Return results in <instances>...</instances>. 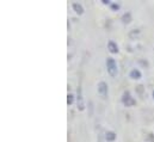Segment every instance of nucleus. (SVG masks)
<instances>
[{"label":"nucleus","mask_w":154,"mask_h":142,"mask_svg":"<svg viewBox=\"0 0 154 142\" xmlns=\"http://www.w3.org/2000/svg\"><path fill=\"white\" fill-rule=\"evenodd\" d=\"M131 22V13L130 12H127L122 16V23L123 24H129Z\"/></svg>","instance_id":"6e6552de"},{"label":"nucleus","mask_w":154,"mask_h":142,"mask_svg":"<svg viewBox=\"0 0 154 142\" xmlns=\"http://www.w3.org/2000/svg\"><path fill=\"white\" fill-rule=\"evenodd\" d=\"M98 93L103 99L108 98V93H109V88H108V84L105 81H100L98 84Z\"/></svg>","instance_id":"7ed1b4c3"},{"label":"nucleus","mask_w":154,"mask_h":142,"mask_svg":"<svg viewBox=\"0 0 154 142\" xmlns=\"http://www.w3.org/2000/svg\"><path fill=\"white\" fill-rule=\"evenodd\" d=\"M73 103H74V96L72 93H68V96H67V104L72 105Z\"/></svg>","instance_id":"9d476101"},{"label":"nucleus","mask_w":154,"mask_h":142,"mask_svg":"<svg viewBox=\"0 0 154 142\" xmlns=\"http://www.w3.org/2000/svg\"><path fill=\"white\" fill-rule=\"evenodd\" d=\"M122 103H123L124 106L131 107L136 104V100L131 97V94H130L128 91H125V92L123 93V96H122Z\"/></svg>","instance_id":"f03ea898"},{"label":"nucleus","mask_w":154,"mask_h":142,"mask_svg":"<svg viewBox=\"0 0 154 142\" xmlns=\"http://www.w3.org/2000/svg\"><path fill=\"white\" fill-rule=\"evenodd\" d=\"M108 49L111 54H117L118 53V45L116 44L114 41H109L108 42Z\"/></svg>","instance_id":"39448f33"},{"label":"nucleus","mask_w":154,"mask_h":142,"mask_svg":"<svg viewBox=\"0 0 154 142\" xmlns=\"http://www.w3.org/2000/svg\"><path fill=\"white\" fill-rule=\"evenodd\" d=\"M72 7H73V10L75 11V13H78V14H82L84 13V7L79 2H73Z\"/></svg>","instance_id":"0eeeda50"},{"label":"nucleus","mask_w":154,"mask_h":142,"mask_svg":"<svg viewBox=\"0 0 154 142\" xmlns=\"http://www.w3.org/2000/svg\"><path fill=\"white\" fill-rule=\"evenodd\" d=\"M148 141L154 142V134H149L148 135Z\"/></svg>","instance_id":"f8f14e48"},{"label":"nucleus","mask_w":154,"mask_h":142,"mask_svg":"<svg viewBox=\"0 0 154 142\" xmlns=\"http://www.w3.org/2000/svg\"><path fill=\"white\" fill-rule=\"evenodd\" d=\"M153 98H154V91H153Z\"/></svg>","instance_id":"4468645a"},{"label":"nucleus","mask_w":154,"mask_h":142,"mask_svg":"<svg viewBox=\"0 0 154 142\" xmlns=\"http://www.w3.org/2000/svg\"><path fill=\"white\" fill-rule=\"evenodd\" d=\"M106 68H108V73L110 74V76H112V78L117 76L118 68H117V63H116L115 59H112V57L106 59Z\"/></svg>","instance_id":"f257e3e1"},{"label":"nucleus","mask_w":154,"mask_h":142,"mask_svg":"<svg viewBox=\"0 0 154 142\" xmlns=\"http://www.w3.org/2000/svg\"><path fill=\"white\" fill-rule=\"evenodd\" d=\"M103 4H105V5H109V4H110V5H111V2H110L109 0H103Z\"/></svg>","instance_id":"ddd939ff"},{"label":"nucleus","mask_w":154,"mask_h":142,"mask_svg":"<svg viewBox=\"0 0 154 142\" xmlns=\"http://www.w3.org/2000/svg\"><path fill=\"white\" fill-rule=\"evenodd\" d=\"M129 76H130L131 79H134V80H137V79H141L142 74H141V72L139 71V69L134 68V69H131V72L129 73Z\"/></svg>","instance_id":"423d86ee"},{"label":"nucleus","mask_w":154,"mask_h":142,"mask_svg":"<svg viewBox=\"0 0 154 142\" xmlns=\"http://www.w3.org/2000/svg\"><path fill=\"white\" fill-rule=\"evenodd\" d=\"M105 140L108 142H112L116 140V134L114 131H106L105 133Z\"/></svg>","instance_id":"1a4fd4ad"},{"label":"nucleus","mask_w":154,"mask_h":142,"mask_svg":"<svg viewBox=\"0 0 154 142\" xmlns=\"http://www.w3.org/2000/svg\"><path fill=\"white\" fill-rule=\"evenodd\" d=\"M78 110L79 111H84L85 110V103H84V97H82V88L81 86L78 87Z\"/></svg>","instance_id":"20e7f679"},{"label":"nucleus","mask_w":154,"mask_h":142,"mask_svg":"<svg viewBox=\"0 0 154 142\" xmlns=\"http://www.w3.org/2000/svg\"><path fill=\"white\" fill-rule=\"evenodd\" d=\"M111 8L117 11V10H119V5L118 4H111Z\"/></svg>","instance_id":"9b49d317"}]
</instances>
